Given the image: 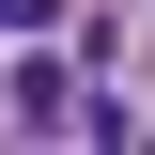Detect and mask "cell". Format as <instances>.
Segmentation results:
<instances>
[{"label": "cell", "mask_w": 155, "mask_h": 155, "mask_svg": "<svg viewBox=\"0 0 155 155\" xmlns=\"http://www.w3.org/2000/svg\"><path fill=\"white\" fill-rule=\"evenodd\" d=\"M62 109H78V78H62V62H16V140H47Z\"/></svg>", "instance_id": "obj_1"}]
</instances>
